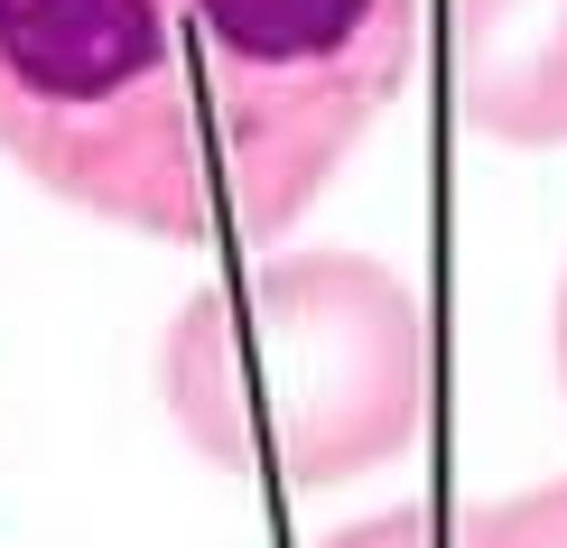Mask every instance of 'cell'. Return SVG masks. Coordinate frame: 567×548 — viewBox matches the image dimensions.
<instances>
[{
	"instance_id": "4",
	"label": "cell",
	"mask_w": 567,
	"mask_h": 548,
	"mask_svg": "<svg viewBox=\"0 0 567 548\" xmlns=\"http://www.w3.org/2000/svg\"><path fill=\"white\" fill-rule=\"evenodd\" d=\"M456 548H567V484L512 493V503L456 520Z\"/></svg>"
},
{
	"instance_id": "1",
	"label": "cell",
	"mask_w": 567,
	"mask_h": 548,
	"mask_svg": "<svg viewBox=\"0 0 567 548\" xmlns=\"http://www.w3.org/2000/svg\"><path fill=\"white\" fill-rule=\"evenodd\" d=\"M419 56V0H0V149L150 242H270Z\"/></svg>"
},
{
	"instance_id": "5",
	"label": "cell",
	"mask_w": 567,
	"mask_h": 548,
	"mask_svg": "<svg viewBox=\"0 0 567 548\" xmlns=\"http://www.w3.org/2000/svg\"><path fill=\"white\" fill-rule=\"evenodd\" d=\"M317 548H456V511L410 503V511H382V520H353V530L317 539Z\"/></svg>"
},
{
	"instance_id": "6",
	"label": "cell",
	"mask_w": 567,
	"mask_h": 548,
	"mask_svg": "<svg viewBox=\"0 0 567 548\" xmlns=\"http://www.w3.org/2000/svg\"><path fill=\"white\" fill-rule=\"evenodd\" d=\"M558 381H567V289H558Z\"/></svg>"
},
{
	"instance_id": "2",
	"label": "cell",
	"mask_w": 567,
	"mask_h": 548,
	"mask_svg": "<svg viewBox=\"0 0 567 548\" xmlns=\"http://www.w3.org/2000/svg\"><path fill=\"white\" fill-rule=\"evenodd\" d=\"M158 400L205 465L279 493H336L429 437L437 325L363 251L224 270L158 335Z\"/></svg>"
},
{
	"instance_id": "3",
	"label": "cell",
	"mask_w": 567,
	"mask_h": 548,
	"mask_svg": "<svg viewBox=\"0 0 567 548\" xmlns=\"http://www.w3.org/2000/svg\"><path fill=\"white\" fill-rule=\"evenodd\" d=\"M446 112L503 149L567 139V0H437Z\"/></svg>"
}]
</instances>
